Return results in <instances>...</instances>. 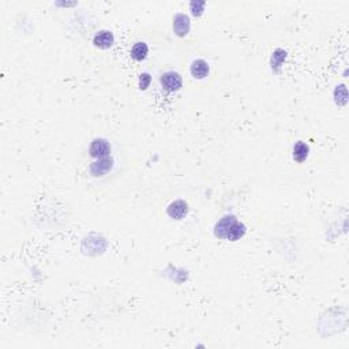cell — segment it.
Segmentation results:
<instances>
[{"instance_id":"cell-15","label":"cell","mask_w":349,"mask_h":349,"mask_svg":"<svg viewBox=\"0 0 349 349\" xmlns=\"http://www.w3.org/2000/svg\"><path fill=\"white\" fill-rule=\"evenodd\" d=\"M150 83H152V77H150V74L143 73L139 75V89H141V90H146L147 87L150 86Z\"/></svg>"},{"instance_id":"cell-4","label":"cell","mask_w":349,"mask_h":349,"mask_svg":"<svg viewBox=\"0 0 349 349\" xmlns=\"http://www.w3.org/2000/svg\"><path fill=\"white\" fill-rule=\"evenodd\" d=\"M113 42H115V36L109 30H100L93 38V44L100 49H108L113 45Z\"/></svg>"},{"instance_id":"cell-10","label":"cell","mask_w":349,"mask_h":349,"mask_svg":"<svg viewBox=\"0 0 349 349\" xmlns=\"http://www.w3.org/2000/svg\"><path fill=\"white\" fill-rule=\"evenodd\" d=\"M244 235H246V225L239 222V221H235L229 230H228L226 239L230 240V242H236V240L242 239Z\"/></svg>"},{"instance_id":"cell-2","label":"cell","mask_w":349,"mask_h":349,"mask_svg":"<svg viewBox=\"0 0 349 349\" xmlns=\"http://www.w3.org/2000/svg\"><path fill=\"white\" fill-rule=\"evenodd\" d=\"M89 154L97 160L100 158H105V157H109L110 154V145L106 139L97 138L94 139L90 146H89Z\"/></svg>"},{"instance_id":"cell-11","label":"cell","mask_w":349,"mask_h":349,"mask_svg":"<svg viewBox=\"0 0 349 349\" xmlns=\"http://www.w3.org/2000/svg\"><path fill=\"white\" fill-rule=\"evenodd\" d=\"M308 153H310V147H308L307 143L299 141V142L294 146V153H292V154H294L295 161H298V162H303V161L307 160Z\"/></svg>"},{"instance_id":"cell-6","label":"cell","mask_w":349,"mask_h":349,"mask_svg":"<svg viewBox=\"0 0 349 349\" xmlns=\"http://www.w3.org/2000/svg\"><path fill=\"white\" fill-rule=\"evenodd\" d=\"M235 221H238V218L235 216H232V214H226V216L222 217V218L217 222L216 226H214V235H216L217 238H220V239H226L228 230H229V228L232 226V224H234Z\"/></svg>"},{"instance_id":"cell-1","label":"cell","mask_w":349,"mask_h":349,"mask_svg":"<svg viewBox=\"0 0 349 349\" xmlns=\"http://www.w3.org/2000/svg\"><path fill=\"white\" fill-rule=\"evenodd\" d=\"M161 86L164 87V90L170 93L179 92L183 87V79L180 77V74L174 73V71H168L161 75Z\"/></svg>"},{"instance_id":"cell-7","label":"cell","mask_w":349,"mask_h":349,"mask_svg":"<svg viewBox=\"0 0 349 349\" xmlns=\"http://www.w3.org/2000/svg\"><path fill=\"white\" fill-rule=\"evenodd\" d=\"M189 211V205L184 202V201H174L168 206V216L173 220H182Z\"/></svg>"},{"instance_id":"cell-3","label":"cell","mask_w":349,"mask_h":349,"mask_svg":"<svg viewBox=\"0 0 349 349\" xmlns=\"http://www.w3.org/2000/svg\"><path fill=\"white\" fill-rule=\"evenodd\" d=\"M190 28H191V22H190V18L186 14H176L173 17V30L174 33L179 37L187 36L190 32Z\"/></svg>"},{"instance_id":"cell-9","label":"cell","mask_w":349,"mask_h":349,"mask_svg":"<svg viewBox=\"0 0 349 349\" xmlns=\"http://www.w3.org/2000/svg\"><path fill=\"white\" fill-rule=\"evenodd\" d=\"M147 53H149V46H147L146 42H135L131 48V57L137 62H142V60L146 59Z\"/></svg>"},{"instance_id":"cell-13","label":"cell","mask_w":349,"mask_h":349,"mask_svg":"<svg viewBox=\"0 0 349 349\" xmlns=\"http://www.w3.org/2000/svg\"><path fill=\"white\" fill-rule=\"evenodd\" d=\"M285 57H286V52L282 51V49H277V51L274 52L273 57H271V69L274 70V71H278L281 65L284 63Z\"/></svg>"},{"instance_id":"cell-12","label":"cell","mask_w":349,"mask_h":349,"mask_svg":"<svg viewBox=\"0 0 349 349\" xmlns=\"http://www.w3.org/2000/svg\"><path fill=\"white\" fill-rule=\"evenodd\" d=\"M334 98L338 105H345L346 104V101H348V90H346L345 85H340V86L335 87Z\"/></svg>"},{"instance_id":"cell-14","label":"cell","mask_w":349,"mask_h":349,"mask_svg":"<svg viewBox=\"0 0 349 349\" xmlns=\"http://www.w3.org/2000/svg\"><path fill=\"white\" fill-rule=\"evenodd\" d=\"M205 6H206L205 2H193V3L190 5V10H191L193 15L201 17V15L203 14V11H205Z\"/></svg>"},{"instance_id":"cell-5","label":"cell","mask_w":349,"mask_h":349,"mask_svg":"<svg viewBox=\"0 0 349 349\" xmlns=\"http://www.w3.org/2000/svg\"><path fill=\"white\" fill-rule=\"evenodd\" d=\"M113 166V160L112 157H105V158H100L97 160L96 162H93L90 165V173L93 176H104L105 173H108Z\"/></svg>"},{"instance_id":"cell-8","label":"cell","mask_w":349,"mask_h":349,"mask_svg":"<svg viewBox=\"0 0 349 349\" xmlns=\"http://www.w3.org/2000/svg\"><path fill=\"white\" fill-rule=\"evenodd\" d=\"M190 71L195 79H205L210 73V67L207 65V62H205L203 59H197L191 63Z\"/></svg>"}]
</instances>
